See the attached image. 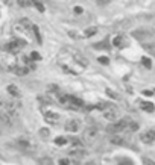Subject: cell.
Here are the masks:
<instances>
[{
	"label": "cell",
	"instance_id": "1",
	"mask_svg": "<svg viewBox=\"0 0 155 165\" xmlns=\"http://www.w3.org/2000/svg\"><path fill=\"white\" fill-rule=\"evenodd\" d=\"M58 62L64 68V71L70 73V74H81L88 67L87 58L82 56V53L79 50H76L73 47L62 48L60 52V56H58Z\"/></svg>",
	"mask_w": 155,
	"mask_h": 165
},
{
	"label": "cell",
	"instance_id": "2",
	"mask_svg": "<svg viewBox=\"0 0 155 165\" xmlns=\"http://www.w3.org/2000/svg\"><path fill=\"white\" fill-rule=\"evenodd\" d=\"M0 67L6 71H14L18 67V65H17L15 55L9 53L8 50H2V52H0Z\"/></svg>",
	"mask_w": 155,
	"mask_h": 165
},
{
	"label": "cell",
	"instance_id": "3",
	"mask_svg": "<svg viewBox=\"0 0 155 165\" xmlns=\"http://www.w3.org/2000/svg\"><path fill=\"white\" fill-rule=\"evenodd\" d=\"M82 144L85 145H94L100 140V132L97 127H87L82 133Z\"/></svg>",
	"mask_w": 155,
	"mask_h": 165
},
{
	"label": "cell",
	"instance_id": "4",
	"mask_svg": "<svg viewBox=\"0 0 155 165\" xmlns=\"http://www.w3.org/2000/svg\"><path fill=\"white\" fill-rule=\"evenodd\" d=\"M41 111H43V114H44V120L47 121L49 124H60L61 115L56 111H53L50 106H43Z\"/></svg>",
	"mask_w": 155,
	"mask_h": 165
},
{
	"label": "cell",
	"instance_id": "5",
	"mask_svg": "<svg viewBox=\"0 0 155 165\" xmlns=\"http://www.w3.org/2000/svg\"><path fill=\"white\" fill-rule=\"evenodd\" d=\"M128 124H129V120H120V121H116L113 124H108L107 132L111 135H119L123 130H128Z\"/></svg>",
	"mask_w": 155,
	"mask_h": 165
},
{
	"label": "cell",
	"instance_id": "6",
	"mask_svg": "<svg viewBox=\"0 0 155 165\" xmlns=\"http://www.w3.org/2000/svg\"><path fill=\"white\" fill-rule=\"evenodd\" d=\"M26 46H27V43H26V41H23L22 38H15V39H12L11 43H8V44H6L5 50H8V52L12 53V55H17V53H20Z\"/></svg>",
	"mask_w": 155,
	"mask_h": 165
},
{
	"label": "cell",
	"instance_id": "7",
	"mask_svg": "<svg viewBox=\"0 0 155 165\" xmlns=\"http://www.w3.org/2000/svg\"><path fill=\"white\" fill-rule=\"evenodd\" d=\"M0 123L5 126H11L12 124V117L6 109V102L0 100Z\"/></svg>",
	"mask_w": 155,
	"mask_h": 165
},
{
	"label": "cell",
	"instance_id": "8",
	"mask_svg": "<svg viewBox=\"0 0 155 165\" xmlns=\"http://www.w3.org/2000/svg\"><path fill=\"white\" fill-rule=\"evenodd\" d=\"M120 117V112H119V109L116 106H113L111 103L108 105L105 109H104V118H107L108 121H113V123H116L117 120H119Z\"/></svg>",
	"mask_w": 155,
	"mask_h": 165
},
{
	"label": "cell",
	"instance_id": "9",
	"mask_svg": "<svg viewBox=\"0 0 155 165\" xmlns=\"http://www.w3.org/2000/svg\"><path fill=\"white\" fill-rule=\"evenodd\" d=\"M64 129L67 130V132H70V133H75V132H78V130L81 129V123H79V120H76V118H70V120L65 121Z\"/></svg>",
	"mask_w": 155,
	"mask_h": 165
},
{
	"label": "cell",
	"instance_id": "10",
	"mask_svg": "<svg viewBox=\"0 0 155 165\" xmlns=\"http://www.w3.org/2000/svg\"><path fill=\"white\" fill-rule=\"evenodd\" d=\"M140 141L144 142V144H154L155 142V130L149 129V130L142 132V133H140Z\"/></svg>",
	"mask_w": 155,
	"mask_h": 165
},
{
	"label": "cell",
	"instance_id": "11",
	"mask_svg": "<svg viewBox=\"0 0 155 165\" xmlns=\"http://www.w3.org/2000/svg\"><path fill=\"white\" fill-rule=\"evenodd\" d=\"M17 144L23 149V150H34V142L31 138H27V136H20L18 140H17Z\"/></svg>",
	"mask_w": 155,
	"mask_h": 165
},
{
	"label": "cell",
	"instance_id": "12",
	"mask_svg": "<svg viewBox=\"0 0 155 165\" xmlns=\"http://www.w3.org/2000/svg\"><path fill=\"white\" fill-rule=\"evenodd\" d=\"M70 156H72L73 159H76V161H79V159H82L84 154H85V152L82 150V147H78V149H72L70 150Z\"/></svg>",
	"mask_w": 155,
	"mask_h": 165
},
{
	"label": "cell",
	"instance_id": "13",
	"mask_svg": "<svg viewBox=\"0 0 155 165\" xmlns=\"http://www.w3.org/2000/svg\"><path fill=\"white\" fill-rule=\"evenodd\" d=\"M109 142L114 144V145H123L125 144V138L122 136V133H119V135H111L109 136Z\"/></svg>",
	"mask_w": 155,
	"mask_h": 165
},
{
	"label": "cell",
	"instance_id": "14",
	"mask_svg": "<svg viewBox=\"0 0 155 165\" xmlns=\"http://www.w3.org/2000/svg\"><path fill=\"white\" fill-rule=\"evenodd\" d=\"M6 89H8V93H9L12 97H17V99H18V97H22V91H20V89H18V86H15V85H8V88H6Z\"/></svg>",
	"mask_w": 155,
	"mask_h": 165
},
{
	"label": "cell",
	"instance_id": "15",
	"mask_svg": "<svg viewBox=\"0 0 155 165\" xmlns=\"http://www.w3.org/2000/svg\"><path fill=\"white\" fill-rule=\"evenodd\" d=\"M140 108L143 109L144 112H149V114H152L155 111V106L151 103V102H143V103H140Z\"/></svg>",
	"mask_w": 155,
	"mask_h": 165
},
{
	"label": "cell",
	"instance_id": "16",
	"mask_svg": "<svg viewBox=\"0 0 155 165\" xmlns=\"http://www.w3.org/2000/svg\"><path fill=\"white\" fill-rule=\"evenodd\" d=\"M69 102H70V105H75V108H82L84 105H85L81 99L73 97V95H69Z\"/></svg>",
	"mask_w": 155,
	"mask_h": 165
},
{
	"label": "cell",
	"instance_id": "17",
	"mask_svg": "<svg viewBox=\"0 0 155 165\" xmlns=\"http://www.w3.org/2000/svg\"><path fill=\"white\" fill-rule=\"evenodd\" d=\"M143 48L149 55L155 56V44H152V43H143Z\"/></svg>",
	"mask_w": 155,
	"mask_h": 165
},
{
	"label": "cell",
	"instance_id": "18",
	"mask_svg": "<svg viewBox=\"0 0 155 165\" xmlns=\"http://www.w3.org/2000/svg\"><path fill=\"white\" fill-rule=\"evenodd\" d=\"M97 34V27H94V26H91V27H87L85 30H84V36L85 38H90V36H93Z\"/></svg>",
	"mask_w": 155,
	"mask_h": 165
},
{
	"label": "cell",
	"instance_id": "19",
	"mask_svg": "<svg viewBox=\"0 0 155 165\" xmlns=\"http://www.w3.org/2000/svg\"><path fill=\"white\" fill-rule=\"evenodd\" d=\"M32 35H34V38L36 39V43L38 44H41L43 43V39H41V36H40V29H38V26H32Z\"/></svg>",
	"mask_w": 155,
	"mask_h": 165
},
{
	"label": "cell",
	"instance_id": "20",
	"mask_svg": "<svg viewBox=\"0 0 155 165\" xmlns=\"http://www.w3.org/2000/svg\"><path fill=\"white\" fill-rule=\"evenodd\" d=\"M14 73H15L17 76H26V74L29 73V68H27V67H17V68L14 70Z\"/></svg>",
	"mask_w": 155,
	"mask_h": 165
},
{
	"label": "cell",
	"instance_id": "21",
	"mask_svg": "<svg viewBox=\"0 0 155 165\" xmlns=\"http://www.w3.org/2000/svg\"><path fill=\"white\" fill-rule=\"evenodd\" d=\"M142 64H143L148 70H151V68H152V61H151L149 58H146V56H144V58H142Z\"/></svg>",
	"mask_w": 155,
	"mask_h": 165
},
{
	"label": "cell",
	"instance_id": "22",
	"mask_svg": "<svg viewBox=\"0 0 155 165\" xmlns=\"http://www.w3.org/2000/svg\"><path fill=\"white\" fill-rule=\"evenodd\" d=\"M55 144H56V145H65V144H67V138L58 136V138H55Z\"/></svg>",
	"mask_w": 155,
	"mask_h": 165
},
{
	"label": "cell",
	"instance_id": "23",
	"mask_svg": "<svg viewBox=\"0 0 155 165\" xmlns=\"http://www.w3.org/2000/svg\"><path fill=\"white\" fill-rule=\"evenodd\" d=\"M122 43H123V38L122 36H116L114 39H113V46H116V47H120L122 46Z\"/></svg>",
	"mask_w": 155,
	"mask_h": 165
},
{
	"label": "cell",
	"instance_id": "24",
	"mask_svg": "<svg viewBox=\"0 0 155 165\" xmlns=\"http://www.w3.org/2000/svg\"><path fill=\"white\" fill-rule=\"evenodd\" d=\"M119 165H134V162L131 159H128V158H122L119 161Z\"/></svg>",
	"mask_w": 155,
	"mask_h": 165
},
{
	"label": "cell",
	"instance_id": "25",
	"mask_svg": "<svg viewBox=\"0 0 155 165\" xmlns=\"http://www.w3.org/2000/svg\"><path fill=\"white\" fill-rule=\"evenodd\" d=\"M41 59V55L38 52H32L31 53V61H40Z\"/></svg>",
	"mask_w": 155,
	"mask_h": 165
},
{
	"label": "cell",
	"instance_id": "26",
	"mask_svg": "<svg viewBox=\"0 0 155 165\" xmlns=\"http://www.w3.org/2000/svg\"><path fill=\"white\" fill-rule=\"evenodd\" d=\"M137 129H138V124H137V123H132V121H129V124H128V130L135 132Z\"/></svg>",
	"mask_w": 155,
	"mask_h": 165
},
{
	"label": "cell",
	"instance_id": "27",
	"mask_svg": "<svg viewBox=\"0 0 155 165\" xmlns=\"http://www.w3.org/2000/svg\"><path fill=\"white\" fill-rule=\"evenodd\" d=\"M40 135H41L43 138H49V136H50V130L49 129H41L40 130Z\"/></svg>",
	"mask_w": 155,
	"mask_h": 165
},
{
	"label": "cell",
	"instance_id": "28",
	"mask_svg": "<svg viewBox=\"0 0 155 165\" xmlns=\"http://www.w3.org/2000/svg\"><path fill=\"white\" fill-rule=\"evenodd\" d=\"M96 5L100 6V8H104V6H108V5H109V2H108V0H97Z\"/></svg>",
	"mask_w": 155,
	"mask_h": 165
},
{
	"label": "cell",
	"instance_id": "29",
	"mask_svg": "<svg viewBox=\"0 0 155 165\" xmlns=\"http://www.w3.org/2000/svg\"><path fill=\"white\" fill-rule=\"evenodd\" d=\"M34 5L36 6V9H38L40 12H44V5H43L41 2H34Z\"/></svg>",
	"mask_w": 155,
	"mask_h": 165
},
{
	"label": "cell",
	"instance_id": "30",
	"mask_svg": "<svg viewBox=\"0 0 155 165\" xmlns=\"http://www.w3.org/2000/svg\"><path fill=\"white\" fill-rule=\"evenodd\" d=\"M47 93H58V86H56V85H49Z\"/></svg>",
	"mask_w": 155,
	"mask_h": 165
},
{
	"label": "cell",
	"instance_id": "31",
	"mask_svg": "<svg viewBox=\"0 0 155 165\" xmlns=\"http://www.w3.org/2000/svg\"><path fill=\"white\" fill-rule=\"evenodd\" d=\"M18 5H20V6H31V5H34V2H27V0H20V2H18Z\"/></svg>",
	"mask_w": 155,
	"mask_h": 165
},
{
	"label": "cell",
	"instance_id": "32",
	"mask_svg": "<svg viewBox=\"0 0 155 165\" xmlns=\"http://www.w3.org/2000/svg\"><path fill=\"white\" fill-rule=\"evenodd\" d=\"M94 48H109L107 43L104 41V43H99V44H94Z\"/></svg>",
	"mask_w": 155,
	"mask_h": 165
},
{
	"label": "cell",
	"instance_id": "33",
	"mask_svg": "<svg viewBox=\"0 0 155 165\" xmlns=\"http://www.w3.org/2000/svg\"><path fill=\"white\" fill-rule=\"evenodd\" d=\"M107 94L109 95V97H113V99H119V94H116V93H114L113 89H109V88L107 89Z\"/></svg>",
	"mask_w": 155,
	"mask_h": 165
},
{
	"label": "cell",
	"instance_id": "34",
	"mask_svg": "<svg viewBox=\"0 0 155 165\" xmlns=\"http://www.w3.org/2000/svg\"><path fill=\"white\" fill-rule=\"evenodd\" d=\"M97 61H99L100 64H105V65H107V64H109V59L105 58V56H100V58H97Z\"/></svg>",
	"mask_w": 155,
	"mask_h": 165
},
{
	"label": "cell",
	"instance_id": "35",
	"mask_svg": "<svg viewBox=\"0 0 155 165\" xmlns=\"http://www.w3.org/2000/svg\"><path fill=\"white\" fill-rule=\"evenodd\" d=\"M143 165H155V162L152 159H148V158H144L143 159Z\"/></svg>",
	"mask_w": 155,
	"mask_h": 165
},
{
	"label": "cell",
	"instance_id": "36",
	"mask_svg": "<svg viewBox=\"0 0 155 165\" xmlns=\"http://www.w3.org/2000/svg\"><path fill=\"white\" fill-rule=\"evenodd\" d=\"M58 165H70V161L69 159H60V162H58Z\"/></svg>",
	"mask_w": 155,
	"mask_h": 165
},
{
	"label": "cell",
	"instance_id": "37",
	"mask_svg": "<svg viewBox=\"0 0 155 165\" xmlns=\"http://www.w3.org/2000/svg\"><path fill=\"white\" fill-rule=\"evenodd\" d=\"M41 164H43V165H52V161H50V159H49V161H47V159H43V161H41Z\"/></svg>",
	"mask_w": 155,
	"mask_h": 165
},
{
	"label": "cell",
	"instance_id": "38",
	"mask_svg": "<svg viewBox=\"0 0 155 165\" xmlns=\"http://www.w3.org/2000/svg\"><path fill=\"white\" fill-rule=\"evenodd\" d=\"M75 12H76V14H82V8H81V6H76V8H75Z\"/></svg>",
	"mask_w": 155,
	"mask_h": 165
},
{
	"label": "cell",
	"instance_id": "39",
	"mask_svg": "<svg viewBox=\"0 0 155 165\" xmlns=\"http://www.w3.org/2000/svg\"><path fill=\"white\" fill-rule=\"evenodd\" d=\"M143 94H144V95H152L154 93H152V91H149V89H144V91H143Z\"/></svg>",
	"mask_w": 155,
	"mask_h": 165
},
{
	"label": "cell",
	"instance_id": "40",
	"mask_svg": "<svg viewBox=\"0 0 155 165\" xmlns=\"http://www.w3.org/2000/svg\"><path fill=\"white\" fill-rule=\"evenodd\" d=\"M85 165H96V164H94V162H87Z\"/></svg>",
	"mask_w": 155,
	"mask_h": 165
}]
</instances>
